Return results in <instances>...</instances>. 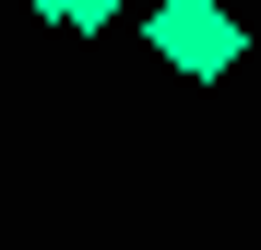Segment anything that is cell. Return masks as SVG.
Returning <instances> with one entry per match:
<instances>
[{
	"label": "cell",
	"mask_w": 261,
	"mask_h": 250,
	"mask_svg": "<svg viewBox=\"0 0 261 250\" xmlns=\"http://www.w3.org/2000/svg\"><path fill=\"white\" fill-rule=\"evenodd\" d=\"M143 36H154V60L178 72V83H226V72L249 60V24L226 12V0H154Z\"/></svg>",
	"instance_id": "6da1fadb"
},
{
	"label": "cell",
	"mask_w": 261,
	"mask_h": 250,
	"mask_svg": "<svg viewBox=\"0 0 261 250\" xmlns=\"http://www.w3.org/2000/svg\"><path fill=\"white\" fill-rule=\"evenodd\" d=\"M119 12H130V0H71V24H60V36H107Z\"/></svg>",
	"instance_id": "7a4b0ae2"
},
{
	"label": "cell",
	"mask_w": 261,
	"mask_h": 250,
	"mask_svg": "<svg viewBox=\"0 0 261 250\" xmlns=\"http://www.w3.org/2000/svg\"><path fill=\"white\" fill-rule=\"evenodd\" d=\"M24 12H36V24H71V0H24Z\"/></svg>",
	"instance_id": "3957f363"
}]
</instances>
